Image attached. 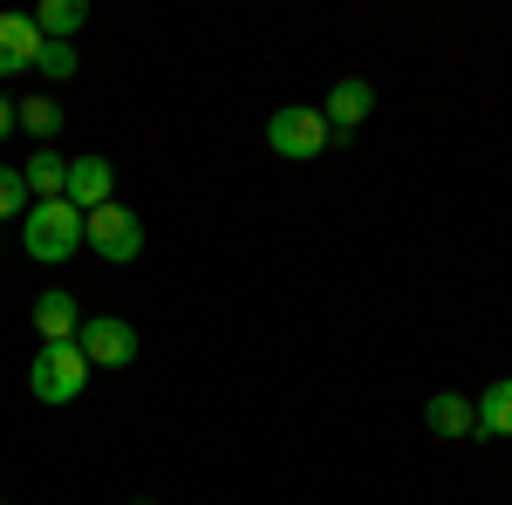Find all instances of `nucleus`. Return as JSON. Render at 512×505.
<instances>
[{"instance_id":"obj_4","label":"nucleus","mask_w":512,"mask_h":505,"mask_svg":"<svg viewBox=\"0 0 512 505\" xmlns=\"http://www.w3.org/2000/svg\"><path fill=\"white\" fill-rule=\"evenodd\" d=\"M267 151L287 157V164H308V157L328 151V117H321L315 103H287L267 117Z\"/></svg>"},{"instance_id":"obj_6","label":"nucleus","mask_w":512,"mask_h":505,"mask_svg":"<svg viewBox=\"0 0 512 505\" xmlns=\"http://www.w3.org/2000/svg\"><path fill=\"white\" fill-rule=\"evenodd\" d=\"M62 198L89 219L96 205L117 198V164H110V157H69V192H62Z\"/></svg>"},{"instance_id":"obj_13","label":"nucleus","mask_w":512,"mask_h":505,"mask_svg":"<svg viewBox=\"0 0 512 505\" xmlns=\"http://www.w3.org/2000/svg\"><path fill=\"white\" fill-rule=\"evenodd\" d=\"M478 437H512V376L478 396Z\"/></svg>"},{"instance_id":"obj_10","label":"nucleus","mask_w":512,"mask_h":505,"mask_svg":"<svg viewBox=\"0 0 512 505\" xmlns=\"http://www.w3.org/2000/svg\"><path fill=\"white\" fill-rule=\"evenodd\" d=\"M21 185H28V198H35V205L62 198V192H69V157H55L48 144H41V151L21 164Z\"/></svg>"},{"instance_id":"obj_2","label":"nucleus","mask_w":512,"mask_h":505,"mask_svg":"<svg viewBox=\"0 0 512 505\" xmlns=\"http://www.w3.org/2000/svg\"><path fill=\"white\" fill-rule=\"evenodd\" d=\"M89 362H82L76 342H41L35 362H28V389H35V403H76L82 389H89Z\"/></svg>"},{"instance_id":"obj_8","label":"nucleus","mask_w":512,"mask_h":505,"mask_svg":"<svg viewBox=\"0 0 512 505\" xmlns=\"http://www.w3.org/2000/svg\"><path fill=\"white\" fill-rule=\"evenodd\" d=\"M41 55V35L28 14H0V76H21V69H35Z\"/></svg>"},{"instance_id":"obj_1","label":"nucleus","mask_w":512,"mask_h":505,"mask_svg":"<svg viewBox=\"0 0 512 505\" xmlns=\"http://www.w3.org/2000/svg\"><path fill=\"white\" fill-rule=\"evenodd\" d=\"M21 246H28V260H41V267H62V260L82 246V212L69 205V198L28 205V219H21Z\"/></svg>"},{"instance_id":"obj_7","label":"nucleus","mask_w":512,"mask_h":505,"mask_svg":"<svg viewBox=\"0 0 512 505\" xmlns=\"http://www.w3.org/2000/svg\"><path fill=\"white\" fill-rule=\"evenodd\" d=\"M35 328H41V342H76L82 335L76 294H69V287H41L35 294Z\"/></svg>"},{"instance_id":"obj_15","label":"nucleus","mask_w":512,"mask_h":505,"mask_svg":"<svg viewBox=\"0 0 512 505\" xmlns=\"http://www.w3.org/2000/svg\"><path fill=\"white\" fill-rule=\"evenodd\" d=\"M0 219H28V185H21V164H0Z\"/></svg>"},{"instance_id":"obj_11","label":"nucleus","mask_w":512,"mask_h":505,"mask_svg":"<svg viewBox=\"0 0 512 505\" xmlns=\"http://www.w3.org/2000/svg\"><path fill=\"white\" fill-rule=\"evenodd\" d=\"M424 424H431L437 437H478V403L444 389V396H431V403H424Z\"/></svg>"},{"instance_id":"obj_5","label":"nucleus","mask_w":512,"mask_h":505,"mask_svg":"<svg viewBox=\"0 0 512 505\" xmlns=\"http://www.w3.org/2000/svg\"><path fill=\"white\" fill-rule=\"evenodd\" d=\"M76 349L89 369H130L137 362V328L123 321V314H96V321H82Z\"/></svg>"},{"instance_id":"obj_14","label":"nucleus","mask_w":512,"mask_h":505,"mask_svg":"<svg viewBox=\"0 0 512 505\" xmlns=\"http://www.w3.org/2000/svg\"><path fill=\"white\" fill-rule=\"evenodd\" d=\"M14 123H21V130H35L41 144H48V137L62 130V110H55L48 96H28V103H14Z\"/></svg>"},{"instance_id":"obj_12","label":"nucleus","mask_w":512,"mask_h":505,"mask_svg":"<svg viewBox=\"0 0 512 505\" xmlns=\"http://www.w3.org/2000/svg\"><path fill=\"white\" fill-rule=\"evenodd\" d=\"M28 21H35V35H41V41H76V35H82V21H89V0H41Z\"/></svg>"},{"instance_id":"obj_16","label":"nucleus","mask_w":512,"mask_h":505,"mask_svg":"<svg viewBox=\"0 0 512 505\" xmlns=\"http://www.w3.org/2000/svg\"><path fill=\"white\" fill-rule=\"evenodd\" d=\"M35 69L41 76H76V41H41V55H35Z\"/></svg>"},{"instance_id":"obj_9","label":"nucleus","mask_w":512,"mask_h":505,"mask_svg":"<svg viewBox=\"0 0 512 505\" xmlns=\"http://www.w3.org/2000/svg\"><path fill=\"white\" fill-rule=\"evenodd\" d=\"M369 110H376V89H369L362 76H349V82L328 89V110H321V117H328V130H355Z\"/></svg>"},{"instance_id":"obj_17","label":"nucleus","mask_w":512,"mask_h":505,"mask_svg":"<svg viewBox=\"0 0 512 505\" xmlns=\"http://www.w3.org/2000/svg\"><path fill=\"white\" fill-rule=\"evenodd\" d=\"M7 130H14V103H0V137H7Z\"/></svg>"},{"instance_id":"obj_3","label":"nucleus","mask_w":512,"mask_h":505,"mask_svg":"<svg viewBox=\"0 0 512 505\" xmlns=\"http://www.w3.org/2000/svg\"><path fill=\"white\" fill-rule=\"evenodd\" d=\"M82 246L96 253V260H110V267H130L137 253H144V226H137V212L130 205H96L89 219H82Z\"/></svg>"}]
</instances>
